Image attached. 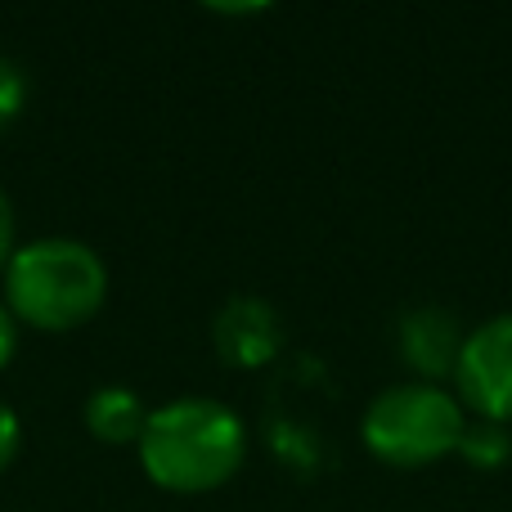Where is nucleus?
<instances>
[{
    "label": "nucleus",
    "instance_id": "nucleus-4",
    "mask_svg": "<svg viewBox=\"0 0 512 512\" xmlns=\"http://www.w3.org/2000/svg\"><path fill=\"white\" fill-rule=\"evenodd\" d=\"M459 405L486 423H512V310L477 324L454 364Z\"/></svg>",
    "mask_w": 512,
    "mask_h": 512
},
{
    "label": "nucleus",
    "instance_id": "nucleus-11",
    "mask_svg": "<svg viewBox=\"0 0 512 512\" xmlns=\"http://www.w3.org/2000/svg\"><path fill=\"white\" fill-rule=\"evenodd\" d=\"M9 256H14V203L0 189V270L9 265Z\"/></svg>",
    "mask_w": 512,
    "mask_h": 512
},
{
    "label": "nucleus",
    "instance_id": "nucleus-10",
    "mask_svg": "<svg viewBox=\"0 0 512 512\" xmlns=\"http://www.w3.org/2000/svg\"><path fill=\"white\" fill-rule=\"evenodd\" d=\"M18 441H23V427H18V414L9 405H0V472L14 463Z\"/></svg>",
    "mask_w": 512,
    "mask_h": 512
},
{
    "label": "nucleus",
    "instance_id": "nucleus-5",
    "mask_svg": "<svg viewBox=\"0 0 512 512\" xmlns=\"http://www.w3.org/2000/svg\"><path fill=\"white\" fill-rule=\"evenodd\" d=\"M212 337H216V351L230 364H243V369H256V364L274 360V351L283 346L279 315H274V306L261 297L225 301L212 324Z\"/></svg>",
    "mask_w": 512,
    "mask_h": 512
},
{
    "label": "nucleus",
    "instance_id": "nucleus-12",
    "mask_svg": "<svg viewBox=\"0 0 512 512\" xmlns=\"http://www.w3.org/2000/svg\"><path fill=\"white\" fill-rule=\"evenodd\" d=\"M14 342H18V324H14V310L0 301V369L9 364V355H14Z\"/></svg>",
    "mask_w": 512,
    "mask_h": 512
},
{
    "label": "nucleus",
    "instance_id": "nucleus-1",
    "mask_svg": "<svg viewBox=\"0 0 512 512\" xmlns=\"http://www.w3.org/2000/svg\"><path fill=\"white\" fill-rule=\"evenodd\" d=\"M140 463L162 490L180 495H203L216 490L239 472L248 436L234 409L207 396H180L149 409L140 441Z\"/></svg>",
    "mask_w": 512,
    "mask_h": 512
},
{
    "label": "nucleus",
    "instance_id": "nucleus-7",
    "mask_svg": "<svg viewBox=\"0 0 512 512\" xmlns=\"http://www.w3.org/2000/svg\"><path fill=\"white\" fill-rule=\"evenodd\" d=\"M144 423H149V409L135 396L131 387H95L86 400V427L95 441L108 445H131L140 441Z\"/></svg>",
    "mask_w": 512,
    "mask_h": 512
},
{
    "label": "nucleus",
    "instance_id": "nucleus-9",
    "mask_svg": "<svg viewBox=\"0 0 512 512\" xmlns=\"http://www.w3.org/2000/svg\"><path fill=\"white\" fill-rule=\"evenodd\" d=\"M23 99H27V81H23V68L0 50V131L23 113Z\"/></svg>",
    "mask_w": 512,
    "mask_h": 512
},
{
    "label": "nucleus",
    "instance_id": "nucleus-2",
    "mask_svg": "<svg viewBox=\"0 0 512 512\" xmlns=\"http://www.w3.org/2000/svg\"><path fill=\"white\" fill-rule=\"evenodd\" d=\"M108 265L81 239H36L14 248L5 265V306L32 328H77L104 306Z\"/></svg>",
    "mask_w": 512,
    "mask_h": 512
},
{
    "label": "nucleus",
    "instance_id": "nucleus-3",
    "mask_svg": "<svg viewBox=\"0 0 512 512\" xmlns=\"http://www.w3.org/2000/svg\"><path fill=\"white\" fill-rule=\"evenodd\" d=\"M364 445L391 468H427L463 445L468 414L441 382H396L364 409Z\"/></svg>",
    "mask_w": 512,
    "mask_h": 512
},
{
    "label": "nucleus",
    "instance_id": "nucleus-8",
    "mask_svg": "<svg viewBox=\"0 0 512 512\" xmlns=\"http://www.w3.org/2000/svg\"><path fill=\"white\" fill-rule=\"evenodd\" d=\"M459 450L468 454L472 463H481V468H495L512 445H508V436H504V427H499V423H477V427H468V432H463Z\"/></svg>",
    "mask_w": 512,
    "mask_h": 512
},
{
    "label": "nucleus",
    "instance_id": "nucleus-6",
    "mask_svg": "<svg viewBox=\"0 0 512 512\" xmlns=\"http://www.w3.org/2000/svg\"><path fill=\"white\" fill-rule=\"evenodd\" d=\"M463 342H468V333H463L459 319L445 306L409 310V315L400 319V351H405V360L414 364L423 378H445V373H454Z\"/></svg>",
    "mask_w": 512,
    "mask_h": 512
}]
</instances>
